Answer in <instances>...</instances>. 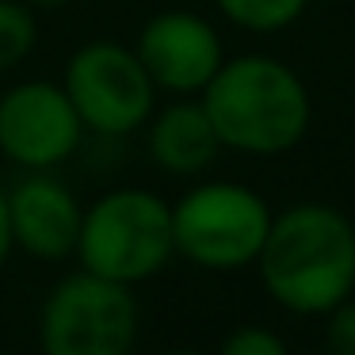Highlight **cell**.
<instances>
[{"label":"cell","mask_w":355,"mask_h":355,"mask_svg":"<svg viewBox=\"0 0 355 355\" xmlns=\"http://www.w3.org/2000/svg\"><path fill=\"white\" fill-rule=\"evenodd\" d=\"M256 271L286 313L324 317L355 291V225L324 202L286 207L271 218Z\"/></svg>","instance_id":"cell-1"},{"label":"cell","mask_w":355,"mask_h":355,"mask_svg":"<svg viewBox=\"0 0 355 355\" xmlns=\"http://www.w3.org/2000/svg\"><path fill=\"white\" fill-rule=\"evenodd\" d=\"M222 149L248 157H279L309 130V92L286 62L271 54L225 58L199 92Z\"/></svg>","instance_id":"cell-2"},{"label":"cell","mask_w":355,"mask_h":355,"mask_svg":"<svg viewBox=\"0 0 355 355\" xmlns=\"http://www.w3.org/2000/svg\"><path fill=\"white\" fill-rule=\"evenodd\" d=\"M176 256L172 202L146 187H115L85 207L77 263L111 283L138 286Z\"/></svg>","instance_id":"cell-3"},{"label":"cell","mask_w":355,"mask_h":355,"mask_svg":"<svg viewBox=\"0 0 355 355\" xmlns=\"http://www.w3.org/2000/svg\"><path fill=\"white\" fill-rule=\"evenodd\" d=\"M271 207L260 191L233 180L195 184L172 202L176 256L207 271H237L256 263L271 230Z\"/></svg>","instance_id":"cell-4"},{"label":"cell","mask_w":355,"mask_h":355,"mask_svg":"<svg viewBox=\"0 0 355 355\" xmlns=\"http://www.w3.org/2000/svg\"><path fill=\"white\" fill-rule=\"evenodd\" d=\"M141 313L134 286L92 271H73L39 309L42 355H134Z\"/></svg>","instance_id":"cell-5"},{"label":"cell","mask_w":355,"mask_h":355,"mask_svg":"<svg viewBox=\"0 0 355 355\" xmlns=\"http://www.w3.org/2000/svg\"><path fill=\"white\" fill-rule=\"evenodd\" d=\"M62 85L85 130H96L103 138L141 130L157 111V85L149 80L134 46L111 39L85 42L65 65Z\"/></svg>","instance_id":"cell-6"},{"label":"cell","mask_w":355,"mask_h":355,"mask_svg":"<svg viewBox=\"0 0 355 355\" xmlns=\"http://www.w3.org/2000/svg\"><path fill=\"white\" fill-rule=\"evenodd\" d=\"M85 123L65 85L19 80L0 96V153L27 172H50L80 149Z\"/></svg>","instance_id":"cell-7"},{"label":"cell","mask_w":355,"mask_h":355,"mask_svg":"<svg viewBox=\"0 0 355 355\" xmlns=\"http://www.w3.org/2000/svg\"><path fill=\"white\" fill-rule=\"evenodd\" d=\"M134 54L146 65L157 92L172 96H199L225 62L218 27L195 12H161L146 19Z\"/></svg>","instance_id":"cell-8"},{"label":"cell","mask_w":355,"mask_h":355,"mask_svg":"<svg viewBox=\"0 0 355 355\" xmlns=\"http://www.w3.org/2000/svg\"><path fill=\"white\" fill-rule=\"evenodd\" d=\"M8 214H12V241L31 260L58 263L65 256H77L85 207L58 176L27 172L8 191Z\"/></svg>","instance_id":"cell-9"},{"label":"cell","mask_w":355,"mask_h":355,"mask_svg":"<svg viewBox=\"0 0 355 355\" xmlns=\"http://www.w3.org/2000/svg\"><path fill=\"white\" fill-rule=\"evenodd\" d=\"M149 157L168 176H199L222 153L218 130L199 100H176L153 111L146 123Z\"/></svg>","instance_id":"cell-10"},{"label":"cell","mask_w":355,"mask_h":355,"mask_svg":"<svg viewBox=\"0 0 355 355\" xmlns=\"http://www.w3.org/2000/svg\"><path fill=\"white\" fill-rule=\"evenodd\" d=\"M214 4L233 27H241V31L271 35V31L291 27L294 19H302L309 0H214Z\"/></svg>","instance_id":"cell-11"},{"label":"cell","mask_w":355,"mask_h":355,"mask_svg":"<svg viewBox=\"0 0 355 355\" xmlns=\"http://www.w3.org/2000/svg\"><path fill=\"white\" fill-rule=\"evenodd\" d=\"M35 42H39L35 8L24 0H0V73L24 65Z\"/></svg>","instance_id":"cell-12"},{"label":"cell","mask_w":355,"mask_h":355,"mask_svg":"<svg viewBox=\"0 0 355 355\" xmlns=\"http://www.w3.org/2000/svg\"><path fill=\"white\" fill-rule=\"evenodd\" d=\"M218 355H291V352H286L279 332L263 329V324H241L222 340Z\"/></svg>","instance_id":"cell-13"},{"label":"cell","mask_w":355,"mask_h":355,"mask_svg":"<svg viewBox=\"0 0 355 355\" xmlns=\"http://www.w3.org/2000/svg\"><path fill=\"white\" fill-rule=\"evenodd\" d=\"M324 355H355V302L344 298L324 321Z\"/></svg>","instance_id":"cell-14"},{"label":"cell","mask_w":355,"mask_h":355,"mask_svg":"<svg viewBox=\"0 0 355 355\" xmlns=\"http://www.w3.org/2000/svg\"><path fill=\"white\" fill-rule=\"evenodd\" d=\"M16 252V241H12V214H8V191L0 187V268L8 263V256Z\"/></svg>","instance_id":"cell-15"},{"label":"cell","mask_w":355,"mask_h":355,"mask_svg":"<svg viewBox=\"0 0 355 355\" xmlns=\"http://www.w3.org/2000/svg\"><path fill=\"white\" fill-rule=\"evenodd\" d=\"M24 4H31V8L39 12V8H62V4H69V0H24Z\"/></svg>","instance_id":"cell-16"},{"label":"cell","mask_w":355,"mask_h":355,"mask_svg":"<svg viewBox=\"0 0 355 355\" xmlns=\"http://www.w3.org/2000/svg\"><path fill=\"white\" fill-rule=\"evenodd\" d=\"M161 355H202V352H161Z\"/></svg>","instance_id":"cell-17"},{"label":"cell","mask_w":355,"mask_h":355,"mask_svg":"<svg viewBox=\"0 0 355 355\" xmlns=\"http://www.w3.org/2000/svg\"><path fill=\"white\" fill-rule=\"evenodd\" d=\"M0 355H16V352H0Z\"/></svg>","instance_id":"cell-18"}]
</instances>
